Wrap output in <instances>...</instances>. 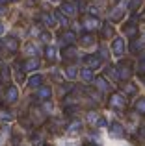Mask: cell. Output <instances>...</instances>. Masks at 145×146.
<instances>
[{
	"instance_id": "15",
	"label": "cell",
	"mask_w": 145,
	"mask_h": 146,
	"mask_svg": "<svg viewBox=\"0 0 145 146\" xmlns=\"http://www.w3.org/2000/svg\"><path fill=\"white\" fill-rule=\"evenodd\" d=\"M62 41H63L65 44H72V43L76 41V33L71 32V30H67V32L62 33Z\"/></svg>"
},
{
	"instance_id": "31",
	"label": "cell",
	"mask_w": 145,
	"mask_h": 146,
	"mask_svg": "<svg viewBox=\"0 0 145 146\" xmlns=\"http://www.w3.org/2000/svg\"><path fill=\"white\" fill-rule=\"evenodd\" d=\"M0 76H2L4 82H7V80H9V72H7V67H2V68H0Z\"/></svg>"
},
{
	"instance_id": "29",
	"label": "cell",
	"mask_w": 145,
	"mask_h": 146,
	"mask_svg": "<svg viewBox=\"0 0 145 146\" xmlns=\"http://www.w3.org/2000/svg\"><path fill=\"white\" fill-rule=\"evenodd\" d=\"M123 19V11L121 9H113L112 11V21H121Z\"/></svg>"
},
{
	"instance_id": "20",
	"label": "cell",
	"mask_w": 145,
	"mask_h": 146,
	"mask_svg": "<svg viewBox=\"0 0 145 146\" xmlns=\"http://www.w3.org/2000/svg\"><path fill=\"white\" fill-rule=\"evenodd\" d=\"M145 46V44L142 43V41H138V39H132V44H130V52H140V50H142Z\"/></svg>"
},
{
	"instance_id": "33",
	"label": "cell",
	"mask_w": 145,
	"mask_h": 146,
	"mask_svg": "<svg viewBox=\"0 0 145 146\" xmlns=\"http://www.w3.org/2000/svg\"><path fill=\"white\" fill-rule=\"evenodd\" d=\"M32 143L36 144V146H41V137H39V133H34V135H32Z\"/></svg>"
},
{
	"instance_id": "28",
	"label": "cell",
	"mask_w": 145,
	"mask_h": 146,
	"mask_svg": "<svg viewBox=\"0 0 145 146\" xmlns=\"http://www.w3.org/2000/svg\"><path fill=\"white\" fill-rule=\"evenodd\" d=\"M80 128H82V122H80V120H72L69 124V131H78Z\"/></svg>"
},
{
	"instance_id": "19",
	"label": "cell",
	"mask_w": 145,
	"mask_h": 146,
	"mask_svg": "<svg viewBox=\"0 0 145 146\" xmlns=\"http://www.w3.org/2000/svg\"><path fill=\"white\" fill-rule=\"evenodd\" d=\"M80 43H82L84 46H91V44L95 43V35L93 33H84L82 39H80Z\"/></svg>"
},
{
	"instance_id": "34",
	"label": "cell",
	"mask_w": 145,
	"mask_h": 146,
	"mask_svg": "<svg viewBox=\"0 0 145 146\" xmlns=\"http://www.w3.org/2000/svg\"><path fill=\"white\" fill-rule=\"evenodd\" d=\"M95 126H97V128H104V126H106V118L104 117H99V120H97V124H95Z\"/></svg>"
},
{
	"instance_id": "23",
	"label": "cell",
	"mask_w": 145,
	"mask_h": 146,
	"mask_svg": "<svg viewBox=\"0 0 145 146\" xmlns=\"http://www.w3.org/2000/svg\"><path fill=\"white\" fill-rule=\"evenodd\" d=\"M134 109L138 111V113H142V115H145V98H140L138 102H136Z\"/></svg>"
},
{
	"instance_id": "11",
	"label": "cell",
	"mask_w": 145,
	"mask_h": 146,
	"mask_svg": "<svg viewBox=\"0 0 145 146\" xmlns=\"http://www.w3.org/2000/svg\"><path fill=\"white\" fill-rule=\"evenodd\" d=\"M110 135H112V137H117V139H121V137L125 135L123 126H121L119 122H112V124H110Z\"/></svg>"
},
{
	"instance_id": "16",
	"label": "cell",
	"mask_w": 145,
	"mask_h": 146,
	"mask_svg": "<svg viewBox=\"0 0 145 146\" xmlns=\"http://www.w3.org/2000/svg\"><path fill=\"white\" fill-rule=\"evenodd\" d=\"M80 78H82L84 82H93V80H95L93 70H91V68H86V67H84L82 70H80Z\"/></svg>"
},
{
	"instance_id": "24",
	"label": "cell",
	"mask_w": 145,
	"mask_h": 146,
	"mask_svg": "<svg viewBox=\"0 0 145 146\" xmlns=\"http://www.w3.org/2000/svg\"><path fill=\"white\" fill-rule=\"evenodd\" d=\"M0 118H2V120H13V113H11V111H7V109H0Z\"/></svg>"
},
{
	"instance_id": "43",
	"label": "cell",
	"mask_w": 145,
	"mask_h": 146,
	"mask_svg": "<svg viewBox=\"0 0 145 146\" xmlns=\"http://www.w3.org/2000/svg\"><path fill=\"white\" fill-rule=\"evenodd\" d=\"M43 146H50V144H43Z\"/></svg>"
},
{
	"instance_id": "1",
	"label": "cell",
	"mask_w": 145,
	"mask_h": 146,
	"mask_svg": "<svg viewBox=\"0 0 145 146\" xmlns=\"http://www.w3.org/2000/svg\"><path fill=\"white\" fill-rule=\"evenodd\" d=\"M130 76H132V63L121 61L119 67H117V78H119V82H127V80H130Z\"/></svg>"
},
{
	"instance_id": "40",
	"label": "cell",
	"mask_w": 145,
	"mask_h": 146,
	"mask_svg": "<svg viewBox=\"0 0 145 146\" xmlns=\"http://www.w3.org/2000/svg\"><path fill=\"white\" fill-rule=\"evenodd\" d=\"M4 13H6V7H4V6H0V15H4Z\"/></svg>"
},
{
	"instance_id": "37",
	"label": "cell",
	"mask_w": 145,
	"mask_h": 146,
	"mask_svg": "<svg viewBox=\"0 0 145 146\" xmlns=\"http://www.w3.org/2000/svg\"><path fill=\"white\" fill-rule=\"evenodd\" d=\"M41 39H43V41H50V33H48V32H43V33H41Z\"/></svg>"
},
{
	"instance_id": "7",
	"label": "cell",
	"mask_w": 145,
	"mask_h": 146,
	"mask_svg": "<svg viewBox=\"0 0 145 146\" xmlns=\"http://www.w3.org/2000/svg\"><path fill=\"white\" fill-rule=\"evenodd\" d=\"M60 11H62L65 17H75L76 15V6L72 2H62L60 4Z\"/></svg>"
},
{
	"instance_id": "18",
	"label": "cell",
	"mask_w": 145,
	"mask_h": 146,
	"mask_svg": "<svg viewBox=\"0 0 145 146\" xmlns=\"http://www.w3.org/2000/svg\"><path fill=\"white\" fill-rule=\"evenodd\" d=\"M41 83H43V78H41L39 74H32L28 80V85L30 87H41Z\"/></svg>"
},
{
	"instance_id": "30",
	"label": "cell",
	"mask_w": 145,
	"mask_h": 146,
	"mask_svg": "<svg viewBox=\"0 0 145 146\" xmlns=\"http://www.w3.org/2000/svg\"><path fill=\"white\" fill-rule=\"evenodd\" d=\"M136 85H132V83H128V85H125V93L127 94H136Z\"/></svg>"
},
{
	"instance_id": "10",
	"label": "cell",
	"mask_w": 145,
	"mask_h": 146,
	"mask_svg": "<svg viewBox=\"0 0 145 146\" xmlns=\"http://www.w3.org/2000/svg\"><path fill=\"white\" fill-rule=\"evenodd\" d=\"M82 24H84V28L89 32V30H95L99 26V21H97V17H91V15H86V17L82 19Z\"/></svg>"
},
{
	"instance_id": "5",
	"label": "cell",
	"mask_w": 145,
	"mask_h": 146,
	"mask_svg": "<svg viewBox=\"0 0 145 146\" xmlns=\"http://www.w3.org/2000/svg\"><path fill=\"white\" fill-rule=\"evenodd\" d=\"M123 33L127 37H130V39H138V26H136V22H127V24L123 26Z\"/></svg>"
},
{
	"instance_id": "6",
	"label": "cell",
	"mask_w": 145,
	"mask_h": 146,
	"mask_svg": "<svg viewBox=\"0 0 145 146\" xmlns=\"http://www.w3.org/2000/svg\"><path fill=\"white\" fill-rule=\"evenodd\" d=\"M112 52H113V56H117V57H121L125 54V41L121 39V37H115V39H113Z\"/></svg>"
},
{
	"instance_id": "4",
	"label": "cell",
	"mask_w": 145,
	"mask_h": 146,
	"mask_svg": "<svg viewBox=\"0 0 145 146\" xmlns=\"http://www.w3.org/2000/svg\"><path fill=\"white\" fill-rule=\"evenodd\" d=\"M84 63H86V68H91V70H95V68L101 67L102 59L99 56H95V54H91V56H86L84 57Z\"/></svg>"
},
{
	"instance_id": "44",
	"label": "cell",
	"mask_w": 145,
	"mask_h": 146,
	"mask_svg": "<svg viewBox=\"0 0 145 146\" xmlns=\"http://www.w3.org/2000/svg\"><path fill=\"white\" fill-rule=\"evenodd\" d=\"M13 2H17V0H13Z\"/></svg>"
},
{
	"instance_id": "17",
	"label": "cell",
	"mask_w": 145,
	"mask_h": 146,
	"mask_svg": "<svg viewBox=\"0 0 145 146\" xmlns=\"http://www.w3.org/2000/svg\"><path fill=\"white\" fill-rule=\"evenodd\" d=\"M76 57V48L75 46H65L63 48V59L69 61V59H75Z\"/></svg>"
},
{
	"instance_id": "39",
	"label": "cell",
	"mask_w": 145,
	"mask_h": 146,
	"mask_svg": "<svg viewBox=\"0 0 145 146\" xmlns=\"http://www.w3.org/2000/svg\"><path fill=\"white\" fill-rule=\"evenodd\" d=\"M84 146H101V144H97V143H84Z\"/></svg>"
},
{
	"instance_id": "2",
	"label": "cell",
	"mask_w": 145,
	"mask_h": 146,
	"mask_svg": "<svg viewBox=\"0 0 145 146\" xmlns=\"http://www.w3.org/2000/svg\"><path fill=\"white\" fill-rule=\"evenodd\" d=\"M108 106L112 107V109H125V107H127V98H125V94L115 93V94H112V96H110Z\"/></svg>"
},
{
	"instance_id": "21",
	"label": "cell",
	"mask_w": 145,
	"mask_h": 146,
	"mask_svg": "<svg viewBox=\"0 0 145 146\" xmlns=\"http://www.w3.org/2000/svg\"><path fill=\"white\" fill-rule=\"evenodd\" d=\"M45 56H47L48 61H54L56 59V48L54 46H47L45 48Z\"/></svg>"
},
{
	"instance_id": "14",
	"label": "cell",
	"mask_w": 145,
	"mask_h": 146,
	"mask_svg": "<svg viewBox=\"0 0 145 146\" xmlns=\"http://www.w3.org/2000/svg\"><path fill=\"white\" fill-rule=\"evenodd\" d=\"M102 30V37L104 39H112V37H115V30H113V26L110 24V22H104V24L101 26Z\"/></svg>"
},
{
	"instance_id": "42",
	"label": "cell",
	"mask_w": 145,
	"mask_h": 146,
	"mask_svg": "<svg viewBox=\"0 0 145 146\" xmlns=\"http://www.w3.org/2000/svg\"><path fill=\"white\" fill-rule=\"evenodd\" d=\"M4 4H6V0H0V6H4Z\"/></svg>"
},
{
	"instance_id": "36",
	"label": "cell",
	"mask_w": 145,
	"mask_h": 146,
	"mask_svg": "<svg viewBox=\"0 0 145 146\" xmlns=\"http://www.w3.org/2000/svg\"><path fill=\"white\" fill-rule=\"evenodd\" d=\"M26 50H28V54H36V46H34V44H26Z\"/></svg>"
},
{
	"instance_id": "26",
	"label": "cell",
	"mask_w": 145,
	"mask_h": 146,
	"mask_svg": "<svg viewBox=\"0 0 145 146\" xmlns=\"http://www.w3.org/2000/svg\"><path fill=\"white\" fill-rule=\"evenodd\" d=\"M142 4H143V0H130V2H128V7H130V11H138Z\"/></svg>"
},
{
	"instance_id": "8",
	"label": "cell",
	"mask_w": 145,
	"mask_h": 146,
	"mask_svg": "<svg viewBox=\"0 0 145 146\" xmlns=\"http://www.w3.org/2000/svg\"><path fill=\"white\" fill-rule=\"evenodd\" d=\"M93 83H95V87H97L99 93H108V91L112 89V87H110V83H108V80H106L104 76H101V78H95Z\"/></svg>"
},
{
	"instance_id": "25",
	"label": "cell",
	"mask_w": 145,
	"mask_h": 146,
	"mask_svg": "<svg viewBox=\"0 0 145 146\" xmlns=\"http://www.w3.org/2000/svg\"><path fill=\"white\" fill-rule=\"evenodd\" d=\"M41 21H43V24H45V26H48V28L54 24V22H52V17H50L48 13H41Z\"/></svg>"
},
{
	"instance_id": "13",
	"label": "cell",
	"mask_w": 145,
	"mask_h": 146,
	"mask_svg": "<svg viewBox=\"0 0 145 146\" xmlns=\"http://www.w3.org/2000/svg\"><path fill=\"white\" fill-rule=\"evenodd\" d=\"M50 96H52V89H50V87H47V85L39 87V91H37V100L47 102V100H50Z\"/></svg>"
},
{
	"instance_id": "9",
	"label": "cell",
	"mask_w": 145,
	"mask_h": 146,
	"mask_svg": "<svg viewBox=\"0 0 145 146\" xmlns=\"http://www.w3.org/2000/svg\"><path fill=\"white\" fill-rule=\"evenodd\" d=\"M41 65V61L37 59V57H30V59H26L24 63H22V70L24 72H32V70H37Z\"/></svg>"
},
{
	"instance_id": "32",
	"label": "cell",
	"mask_w": 145,
	"mask_h": 146,
	"mask_svg": "<svg viewBox=\"0 0 145 146\" xmlns=\"http://www.w3.org/2000/svg\"><path fill=\"white\" fill-rule=\"evenodd\" d=\"M87 120H89L91 124H97V120H99V115H97V113H93V111H91V113L87 115Z\"/></svg>"
},
{
	"instance_id": "27",
	"label": "cell",
	"mask_w": 145,
	"mask_h": 146,
	"mask_svg": "<svg viewBox=\"0 0 145 146\" xmlns=\"http://www.w3.org/2000/svg\"><path fill=\"white\" fill-rule=\"evenodd\" d=\"M65 74H67V78L75 80L76 76H78V72H76V68H75V67H67V68H65Z\"/></svg>"
},
{
	"instance_id": "35",
	"label": "cell",
	"mask_w": 145,
	"mask_h": 146,
	"mask_svg": "<svg viewBox=\"0 0 145 146\" xmlns=\"http://www.w3.org/2000/svg\"><path fill=\"white\" fill-rule=\"evenodd\" d=\"M140 70L145 72V56H142V59H140Z\"/></svg>"
},
{
	"instance_id": "22",
	"label": "cell",
	"mask_w": 145,
	"mask_h": 146,
	"mask_svg": "<svg viewBox=\"0 0 145 146\" xmlns=\"http://www.w3.org/2000/svg\"><path fill=\"white\" fill-rule=\"evenodd\" d=\"M54 19H56V21H60V24H62V26H67V17H65V15H63L60 9L54 11Z\"/></svg>"
},
{
	"instance_id": "41",
	"label": "cell",
	"mask_w": 145,
	"mask_h": 146,
	"mask_svg": "<svg viewBox=\"0 0 145 146\" xmlns=\"http://www.w3.org/2000/svg\"><path fill=\"white\" fill-rule=\"evenodd\" d=\"M2 33H4V24L0 22V35H2Z\"/></svg>"
},
{
	"instance_id": "12",
	"label": "cell",
	"mask_w": 145,
	"mask_h": 146,
	"mask_svg": "<svg viewBox=\"0 0 145 146\" xmlns=\"http://www.w3.org/2000/svg\"><path fill=\"white\" fill-rule=\"evenodd\" d=\"M2 44L9 50V52H17L19 50V41L15 39V37H6V39L2 41Z\"/></svg>"
},
{
	"instance_id": "38",
	"label": "cell",
	"mask_w": 145,
	"mask_h": 146,
	"mask_svg": "<svg viewBox=\"0 0 145 146\" xmlns=\"http://www.w3.org/2000/svg\"><path fill=\"white\" fill-rule=\"evenodd\" d=\"M140 137H142V139H145V128L140 129Z\"/></svg>"
},
{
	"instance_id": "3",
	"label": "cell",
	"mask_w": 145,
	"mask_h": 146,
	"mask_svg": "<svg viewBox=\"0 0 145 146\" xmlns=\"http://www.w3.org/2000/svg\"><path fill=\"white\" fill-rule=\"evenodd\" d=\"M4 100H6L7 104H15L19 100V89L15 85H7L6 94H4Z\"/></svg>"
}]
</instances>
